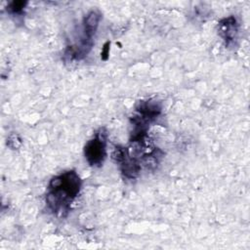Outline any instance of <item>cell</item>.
Listing matches in <instances>:
<instances>
[{"label":"cell","instance_id":"1","mask_svg":"<svg viewBox=\"0 0 250 250\" xmlns=\"http://www.w3.org/2000/svg\"><path fill=\"white\" fill-rule=\"evenodd\" d=\"M82 181L72 170L65 171L51 179L45 197L46 204L55 215L65 217L74 198L79 194Z\"/></svg>","mask_w":250,"mask_h":250},{"label":"cell","instance_id":"2","mask_svg":"<svg viewBox=\"0 0 250 250\" xmlns=\"http://www.w3.org/2000/svg\"><path fill=\"white\" fill-rule=\"evenodd\" d=\"M106 130L104 128H100L95 137L85 145L84 155L91 166L99 167L103 165L106 156Z\"/></svg>","mask_w":250,"mask_h":250},{"label":"cell","instance_id":"3","mask_svg":"<svg viewBox=\"0 0 250 250\" xmlns=\"http://www.w3.org/2000/svg\"><path fill=\"white\" fill-rule=\"evenodd\" d=\"M219 34L224 39L226 46L229 47L234 44L237 39L238 23L233 16L225 18L219 21Z\"/></svg>","mask_w":250,"mask_h":250},{"label":"cell","instance_id":"4","mask_svg":"<svg viewBox=\"0 0 250 250\" xmlns=\"http://www.w3.org/2000/svg\"><path fill=\"white\" fill-rule=\"evenodd\" d=\"M25 5H26V2H23V1H13L9 4L7 10L12 15H19L23 11Z\"/></svg>","mask_w":250,"mask_h":250},{"label":"cell","instance_id":"5","mask_svg":"<svg viewBox=\"0 0 250 250\" xmlns=\"http://www.w3.org/2000/svg\"><path fill=\"white\" fill-rule=\"evenodd\" d=\"M17 143L21 144V139L18 137V135L13 134V135L10 136V138L8 139L7 145H8L10 147H12V148H17V147L20 146L19 145H17Z\"/></svg>","mask_w":250,"mask_h":250},{"label":"cell","instance_id":"6","mask_svg":"<svg viewBox=\"0 0 250 250\" xmlns=\"http://www.w3.org/2000/svg\"><path fill=\"white\" fill-rule=\"evenodd\" d=\"M109 45H110V43L109 42H106L105 43V45L104 46V48H103V51H102V58L104 59V60H106V58H107V55H108V53H109Z\"/></svg>","mask_w":250,"mask_h":250}]
</instances>
